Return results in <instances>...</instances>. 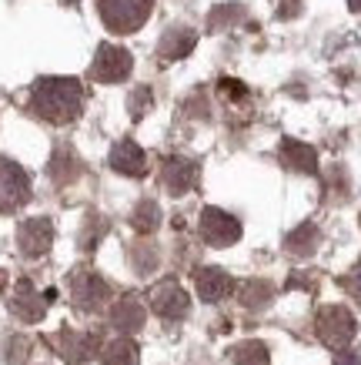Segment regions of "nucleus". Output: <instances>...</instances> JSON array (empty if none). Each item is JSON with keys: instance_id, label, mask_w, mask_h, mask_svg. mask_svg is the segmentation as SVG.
Instances as JSON below:
<instances>
[{"instance_id": "obj_1", "label": "nucleus", "mask_w": 361, "mask_h": 365, "mask_svg": "<svg viewBox=\"0 0 361 365\" xmlns=\"http://www.w3.org/2000/svg\"><path fill=\"white\" fill-rule=\"evenodd\" d=\"M31 108L51 124H70L80 118L84 88L74 78H41L31 91Z\"/></svg>"}, {"instance_id": "obj_2", "label": "nucleus", "mask_w": 361, "mask_h": 365, "mask_svg": "<svg viewBox=\"0 0 361 365\" xmlns=\"http://www.w3.org/2000/svg\"><path fill=\"white\" fill-rule=\"evenodd\" d=\"M154 0H98L100 21L108 24L114 34H134L141 31L147 17H151Z\"/></svg>"}, {"instance_id": "obj_3", "label": "nucleus", "mask_w": 361, "mask_h": 365, "mask_svg": "<svg viewBox=\"0 0 361 365\" xmlns=\"http://www.w3.org/2000/svg\"><path fill=\"white\" fill-rule=\"evenodd\" d=\"M315 329H318V339L325 345H331L335 352H345L351 345V339H355V332H358L355 315L345 305H325V309L318 312Z\"/></svg>"}, {"instance_id": "obj_4", "label": "nucleus", "mask_w": 361, "mask_h": 365, "mask_svg": "<svg viewBox=\"0 0 361 365\" xmlns=\"http://www.w3.org/2000/svg\"><path fill=\"white\" fill-rule=\"evenodd\" d=\"M70 299L80 312H98L104 302L110 299V288L108 282L98 275V272H74L70 275Z\"/></svg>"}, {"instance_id": "obj_5", "label": "nucleus", "mask_w": 361, "mask_h": 365, "mask_svg": "<svg viewBox=\"0 0 361 365\" xmlns=\"http://www.w3.org/2000/svg\"><path fill=\"white\" fill-rule=\"evenodd\" d=\"M131 54L117 44H100L98 47V57H94V64H90V78L94 81H104V84H117L131 74Z\"/></svg>"}, {"instance_id": "obj_6", "label": "nucleus", "mask_w": 361, "mask_h": 365, "mask_svg": "<svg viewBox=\"0 0 361 365\" xmlns=\"http://www.w3.org/2000/svg\"><path fill=\"white\" fill-rule=\"evenodd\" d=\"M27 198H31V181L23 175V168L0 158V211L21 208Z\"/></svg>"}, {"instance_id": "obj_7", "label": "nucleus", "mask_w": 361, "mask_h": 365, "mask_svg": "<svg viewBox=\"0 0 361 365\" xmlns=\"http://www.w3.org/2000/svg\"><path fill=\"white\" fill-rule=\"evenodd\" d=\"M201 235L214 248H228V245H234L241 238V222L221 208H204L201 211Z\"/></svg>"}, {"instance_id": "obj_8", "label": "nucleus", "mask_w": 361, "mask_h": 365, "mask_svg": "<svg viewBox=\"0 0 361 365\" xmlns=\"http://www.w3.org/2000/svg\"><path fill=\"white\" fill-rule=\"evenodd\" d=\"M51 302H54V292H44V295H41V292H33L31 278H21V282H17V292H14V299H11V312L21 322H41Z\"/></svg>"}, {"instance_id": "obj_9", "label": "nucleus", "mask_w": 361, "mask_h": 365, "mask_svg": "<svg viewBox=\"0 0 361 365\" xmlns=\"http://www.w3.org/2000/svg\"><path fill=\"white\" fill-rule=\"evenodd\" d=\"M151 305H154V312H157L161 319L177 322V319H184L187 315L191 299H187V292L177 285V282H164V285H157L151 292Z\"/></svg>"}, {"instance_id": "obj_10", "label": "nucleus", "mask_w": 361, "mask_h": 365, "mask_svg": "<svg viewBox=\"0 0 361 365\" xmlns=\"http://www.w3.org/2000/svg\"><path fill=\"white\" fill-rule=\"evenodd\" d=\"M51 242H54V225L47 218H27L17 232V245L27 258H41V255L51 252Z\"/></svg>"}, {"instance_id": "obj_11", "label": "nucleus", "mask_w": 361, "mask_h": 365, "mask_svg": "<svg viewBox=\"0 0 361 365\" xmlns=\"http://www.w3.org/2000/svg\"><path fill=\"white\" fill-rule=\"evenodd\" d=\"M57 349H61V355H64L67 362H88V359H94V355L100 352V339L98 335H88V332H70V329H64V332L57 335Z\"/></svg>"}, {"instance_id": "obj_12", "label": "nucleus", "mask_w": 361, "mask_h": 365, "mask_svg": "<svg viewBox=\"0 0 361 365\" xmlns=\"http://www.w3.org/2000/svg\"><path fill=\"white\" fill-rule=\"evenodd\" d=\"M194 285H197V295H201L204 302H224L231 292H234L231 275L228 272H221V268H197Z\"/></svg>"}, {"instance_id": "obj_13", "label": "nucleus", "mask_w": 361, "mask_h": 365, "mask_svg": "<svg viewBox=\"0 0 361 365\" xmlns=\"http://www.w3.org/2000/svg\"><path fill=\"white\" fill-rule=\"evenodd\" d=\"M110 168H114L117 175L144 178L147 175V158H144V151L134 141H117L114 151H110Z\"/></svg>"}, {"instance_id": "obj_14", "label": "nucleus", "mask_w": 361, "mask_h": 365, "mask_svg": "<svg viewBox=\"0 0 361 365\" xmlns=\"http://www.w3.org/2000/svg\"><path fill=\"white\" fill-rule=\"evenodd\" d=\"M161 178H164V185L171 195H187V191L197 185V165L187 161V158H167Z\"/></svg>"}, {"instance_id": "obj_15", "label": "nucleus", "mask_w": 361, "mask_h": 365, "mask_svg": "<svg viewBox=\"0 0 361 365\" xmlns=\"http://www.w3.org/2000/svg\"><path fill=\"white\" fill-rule=\"evenodd\" d=\"M110 325L114 329H120V332H137L144 325V305L134 295H127V299H120L114 309H110Z\"/></svg>"}, {"instance_id": "obj_16", "label": "nucleus", "mask_w": 361, "mask_h": 365, "mask_svg": "<svg viewBox=\"0 0 361 365\" xmlns=\"http://www.w3.org/2000/svg\"><path fill=\"white\" fill-rule=\"evenodd\" d=\"M141 362V352H137V345L124 335V339H114L110 345L100 349V365H137Z\"/></svg>"}, {"instance_id": "obj_17", "label": "nucleus", "mask_w": 361, "mask_h": 365, "mask_svg": "<svg viewBox=\"0 0 361 365\" xmlns=\"http://www.w3.org/2000/svg\"><path fill=\"white\" fill-rule=\"evenodd\" d=\"M281 161H285L288 168H295V171H305V175H311L315 165H318L315 151H311L308 144H301V141H285L281 144Z\"/></svg>"}, {"instance_id": "obj_18", "label": "nucleus", "mask_w": 361, "mask_h": 365, "mask_svg": "<svg viewBox=\"0 0 361 365\" xmlns=\"http://www.w3.org/2000/svg\"><path fill=\"white\" fill-rule=\"evenodd\" d=\"M194 34L191 31H174V34H167V41L161 44V57H167V61H174V57H184V54H191V47H194Z\"/></svg>"}, {"instance_id": "obj_19", "label": "nucleus", "mask_w": 361, "mask_h": 365, "mask_svg": "<svg viewBox=\"0 0 361 365\" xmlns=\"http://www.w3.org/2000/svg\"><path fill=\"white\" fill-rule=\"evenodd\" d=\"M157 222H161V211H157V205H154V201H141V205L134 208L131 225H134V228H137L141 235L154 232V228H157Z\"/></svg>"}, {"instance_id": "obj_20", "label": "nucleus", "mask_w": 361, "mask_h": 365, "mask_svg": "<svg viewBox=\"0 0 361 365\" xmlns=\"http://www.w3.org/2000/svg\"><path fill=\"white\" fill-rule=\"evenodd\" d=\"M234 365H268V349L261 342H244L231 352Z\"/></svg>"}, {"instance_id": "obj_21", "label": "nucleus", "mask_w": 361, "mask_h": 365, "mask_svg": "<svg viewBox=\"0 0 361 365\" xmlns=\"http://www.w3.org/2000/svg\"><path fill=\"white\" fill-rule=\"evenodd\" d=\"M345 285L351 288V295H355V299H358V305H361V262L351 268V275H348V282H345Z\"/></svg>"}, {"instance_id": "obj_22", "label": "nucleus", "mask_w": 361, "mask_h": 365, "mask_svg": "<svg viewBox=\"0 0 361 365\" xmlns=\"http://www.w3.org/2000/svg\"><path fill=\"white\" fill-rule=\"evenodd\" d=\"M7 288V275H4V268H0V292Z\"/></svg>"}, {"instance_id": "obj_23", "label": "nucleus", "mask_w": 361, "mask_h": 365, "mask_svg": "<svg viewBox=\"0 0 361 365\" xmlns=\"http://www.w3.org/2000/svg\"><path fill=\"white\" fill-rule=\"evenodd\" d=\"M351 7H355V11H361V0H351Z\"/></svg>"}]
</instances>
